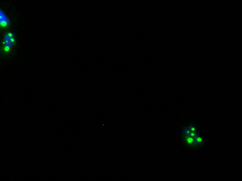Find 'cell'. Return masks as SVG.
<instances>
[{
	"instance_id": "1",
	"label": "cell",
	"mask_w": 242,
	"mask_h": 181,
	"mask_svg": "<svg viewBox=\"0 0 242 181\" xmlns=\"http://www.w3.org/2000/svg\"><path fill=\"white\" fill-rule=\"evenodd\" d=\"M185 140L187 144L190 145L194 146V141L195 138L191 137L190 136H186L185 137Z\"/></svg>"
},
{
	"instance_id": "2",
	"label": "cell",
	"mask_w": 242,
	"mask_h": 181,
	"mask_svg": "<svg viewBox=\"0 0 242 181\" xmlns=\"http://www.w3.org/2000/svg\"><path fill=\"white\" fill-rule=\"evenodd\" d=\"M10 19L8 17H7L0 21V26H1L3 27H6L10 24Z\"/></svg>"
},
{
	"instance_id": "3",
	"label": "cell",
	"mask_w": 242,
	"mask_h": 181,
	"mask_svg": "<svg viewBox=\"0 0 242 181\" xmlns=\"http://www.w3.org/2000/svg\"><path fill=\"white\" fill-rule=\"evenodd\" d=\"M187 127L191 132H197V127L194 125H191L190 126H188Z\"/></svg>"
},
{
	"instance_id": "4",
	"label": "cell",
	"mask_w": 242,
	"mask_h": 181,
	"mask_svg": "<svg viewBox=\"0 0 242 181\" xmlns=\"http://www.w3.org/2000/svg\"><path fill=\"white\" fill-rule=\"evenodd\" d=\"M190 133H191V132L189 131L187 127L184 128L183 130V134L185 135V136L189 135Z\"/></svg>"
},
{
	"instance_id": "5",
	"label": "cell",
	"mask_w": 242,
	"mask_h": 181,
	"mask_svg": "<svg viewBox=\"0 0 242 181\" xmlns=\"http://www.w3.org/2000/svg\"><path fill=\"white\" fill-rule=\"evenodd\" d=\"M12 37H15V34L13 33H7L4 38L9 39Z\"/></svg>"
},
{
	"instance_id": "6",
	"label": "cell",
	"mask_w": 242,
	"mask_h": 181,
	"mask_svg": "<svg viewBox=\"0 0 242 181\" xmlns=\"http://www.w3.org/2000/svg\"><path fill=\"white\" fill-rule=\"evenodd\" d=\"M13 45H4V50L5 52H8L10 51V50L11 49V47H13Z\"/></svg>"
},
{
	"instance_id": "7",
	"label": "cell",
	"mask_w": 242,
	"mask_h": 181,
	"mask_svg": "<svg viewBox=\"0 0 242 181\" xmlns=\"http://www.w3.org/2000/svg\"><path fill=\"white\" fill-rule=\"evenodd\" d=\"M7 18V17L6 16L5 14L3 13V11L0 13V21L3 19H4V18Z\"/></svg>"
},
{
	"instance_id": "8",
	"label": "cell",
	"mask_w": 242,
	"mask_h": 181,
	"mask_svg": "<svg viewBox=\"0 0 242 181\" xmlns=\"http://www.w3.org/2000/svg\"><path fill=\"white\" fill-rule=\"evenodd\" d=\"M3 43L4 44V45H12L10 44V41L9 40V39L6 38H4V42H3Z\"/></svg>"
},
{
	"instance_id": "9",
	"label": "cell",
	"mask_w": 242,
	"mask_h": 181,
	"mask_svg": "<svg viewBox=\"0 0 242 181\" xmlns=\"http://www.w3.org/2000/svg\"><path fill=\"white\" fill-rule=\"evenodd\" d=\"M9 40L10 41V44H11V45H13L15 42V37H12V38H9Z\"/></svg>"
},
{
	"instance_id": "10",
	"label": "cell",
	"mask_w": 242,
	"mask_h": 181,
	"mask_svg": "<svg viewBox=\"0 0 242 181\" xmlns=\"http://www.w3.org/2000/svg\"><path fill=\"white\" fill-rule=\"evenodd\" d=\"M2 12H3V11H1V9H0V13H2Z\"/></svg>"
}]
</instances>
